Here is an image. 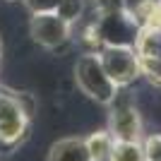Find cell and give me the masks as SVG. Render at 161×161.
<instances>
[{
    "label": "cell",
    "mask_w": 161,
    "mask_h": 161,
    "mask_svg": "<svg viewBox=\"0 0 161 161\" xmlns=\"http://www.w3.org/2000/svg\"><path fill=\"white\" fill-rule=\"evenodd\" d=\"M140 24L135 19V14L130 7L115 5L106 7V10H96L94 17L84 24L82 29V43L87 46V51L99 53L103 46H130L135 48L137 39H140Z\"/></svg>",
    "instance_id": "1"
},
{
    "label": "cell",
    "mask_w": 161,
    "mask_h": 161,
    "mask_svg": "<svg viewBox=\"0 0 161 161\" xmlns=\"http://www.w3.org/2000/svg\"><path fill=\"white\" fill-rule=\"evenodd\" d=\"M34 111L36 101L31 94L0 84V149H14L27 140Z\"/></svg>",
    "instance_id": "2"
},
{
    "label": "cell",
    "mask_w": 161,
    "mask_h": 161,
    "mask_svg": "<svg viewBox=\"0 0 161 161\" xmlns=\"http://www.w3.org/2000/svg\"><path fill=\"white\" fill-rule=\"evenodd\" d=\"M75 84L84 96H89L92 101H96L101 106H111L120 94V89L113 84V80L106 75V70L101 65L99 53H94V51H87L77 58V63H75Z\"/></svg>",
    "instance_id": "3"
},
{
    "label": "cell",
    "mask_w": 161,
    "mask_h": 161,
    "mask_svg": "<svg viewBox=\"0 0 161 161\" xmlns=\"http://www.w3.org/2000/svg\"><path fill=\"white\" fill-rule=\"evenodd\" d=\"M101 65L106 70V75L113 80L118 89L130 87L135 80L142 77L140 70V55L130 46H103L99 51Z\"/></svg>",
    "instance_id": "4"
},
{
    "label": "cell",
    "mask_w": 161,
    "mask_h": 161,
    "mask_svg": "<svg viewBox=\"0 0 161 161\" xmlns=\"http://www.w3.org/2000/svg\"><path fill=\"white\" fill-rule=\"evenodd\" d=\"M108 132L115 142H142L144 140V130H142V118L140 111L128 96L118 94V99L111 103V113H108Z\"/></svg>",
    "instance_id": "5"
},
{
    "label": "cell",
    "mask_w": 161,
    "mask_h": 161,
    "mask_svg": "<svg viewBox=\"0 0 161 161\" xmlns=\"http://www.w3.org/2000/svg\"><path fill=\"white\" fill-rule=\"evenodd\" d=\"M29 31H31V39L46 51H60L65 43H70L75 27L67 19H63L58 12H41L31 14Z\"/></svg>",
    "instance_id": "6"
},
{
    "label": "cell",
    "mask_w": 161,
    "mask_h": 161,
    "mask_svg": "<svg viewBox=\"0 0 161 161\" xmlns=\"http://www.w3.org/2000/svg\"><path fill=\"white\" fill-rule=\"evenodd\" d=\"M46 161H92L84 137H63L53 142Z\"/></svg>",
    "instance_id": "7"
},
{
    "label": "cell",
    "mask_w": 161,
    "mask_h": 161,
    "mask_svg": "<svg viewBox=\"0 0 161 161\" xmlns=\"http://www.w3.org/2000/svg\"><path fill=\"white\" fill-rule=\"evenodd\" d=\"M132 14L140 24V29L161 31V0H140L132 7Z\"/></svg>",
    "instance_id": "8"
},
{
    "label": "cell",
    "mask_w": 161,
    "mask_h": 161,
    "mask_svg": "<svg viewBox=\"0 0 161 161\" xmlns=\"http://www.w3.org/2000/svg\"><path fill=\"white\" fill-rule=\"evenodd\" d=\"M84 142H87V149L92 154V161H108V154H111L115 140L111 137L108 130H96L89 137H84Z\"/></svg>",
    "instance_id": "9"
},
{
    "label": "cell",
    "mask_w": 161,
    "mask_h": 161,
    "mask_svg": "<svg viewBox=\"0 0 161 161\" xmlns=\"http://www.w3.org/2000/svg\"><path fill=\"white\" fill-rule=\"evenodd\" d=\"M108 161H144L142 142H113Z\"/></svg>",
    "instance_id": "10"
},
{
    "label": "cell",
    "mask_w": 161,
    "mask_h": 161,
    "mask_svg": "<svg viewBox=\"0 0 161 161\" xmlns=\"http://www.w3.org/2000/svg\"><path fill=\"white\" fill-rule=\"evenodd\" d=\"M87 3L89 0H63V5L58 7V14L75 27L77 22H82V17H87Z\"/></svg>",
    "instance_id": "11"
},
{
    "label": "cell",
    "mask_w": 161,
    "mask_h": 161,
    "mask_svg": "<svg viewBox=\"0 0 161 161\" xmlns=\"http://www.w3.org/2000/svg\"><path fill=\"white\" fill-rule=\"evenodd\" d=\"M140 70L142 77L161 92V58H140Z\"/></svg>",
    "instance_id": "12"
},
{
    "label": "cell",
    "mask_w": 161,
    "mask_h": 161,
    "mask_svg": "<svg viewBox=\"0 0 161 161\" xmlns=\"http://www.w3.org/2000/svg\"><path fill=\"white\" fill-rule=\"evenodd\" d=\"M31 14H41V12H58V7L63 5V0H22Z\"/></svg>",
    "instance_id": "13"
},
{
    "label": "cell",
    "mask_w": 161,
    "mask_h": 161,
    "mask_svg": "<svg viewBox=\"0 0 161 161\" xmlns=\"http://www.w3.org/2000/svg\"><path fill=\"white\" fill-rule=\"evenodd\" d=\"M144 161H161V135H149L142 140Z\"/></svg>",
    "instance_id": "14"
},
{
    "label": "cell",
    "mask_w": 161,
    "mask_h": 161,
    "mask_svg": "<svg viewBox=\"0 0 161 161\" xmlns=\"http://www.w3.org/2000/svg\"><path fill=\"white\" fill-rule=\"evenodd\" d=\"M94 10H106V7H115V5H123V0H89Z\"/></svg>",
    "instance_id": "15"
},
{
    "label": "cell",
    "mask_w": 161,
    "mask_h": 161,
    "mask_svg": "<svg viewBox=\"0 0 161 161\" xmlns=\"http://www.w3.org/2000/svg\"><path fill=\"white\" fill-rule=\"evenodd\" d=\"M0 65H3V39H0Z\"/></svg>",
    "instance_id": "16"
}]
</instances>
